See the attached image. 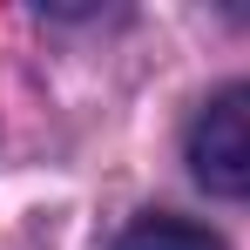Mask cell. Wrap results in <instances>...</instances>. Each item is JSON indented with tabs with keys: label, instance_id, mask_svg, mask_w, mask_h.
<instances>
[{
	"label": "cell",
	"instance_id": "cell-2",
	"mask_svg": "<svg viewBox=\"0 0 250 250\" xmlns=\"http://www.w3.org/2000/svg\"><path fill=\"white\" fill-rule=\"evenodd\" d=\"M115 250H230V244L203 223H189V216H135L115 237Z\"/></svg>",
	"mask_w": 250,
	"mask_h": 250
},
{
	"label": "cell",
	"instance_id": "cell-1",
	"mask_svg": "<svg viewBox=\"0 0 250 250\" xmlns=\"http://www.w3.org/2000/svg\"><path fill=\"white\" fill-rule=\"evenodd\" d=\"M183 156H189V169H196L203 189H216V196H250V82L216 88L203 108H196Z\"/></svg>",
	"mask_w": 250,
	"mask_h": 250
}]
</instances>
